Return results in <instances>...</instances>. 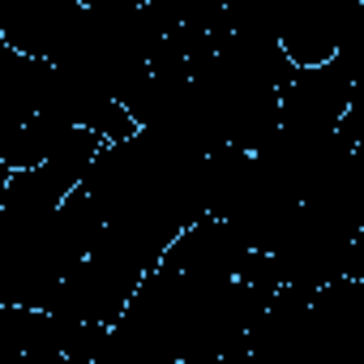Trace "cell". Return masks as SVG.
<instances>
[{
    "mask_svg": "<svg viewBox=\"0 0 364 364\" xmlns=\"http://www.w3.org/2000/svg\"><path fill=\"white\" fill-rule=\"evenodd\" d=\"M82 5H90V9H141L150 0H82Z\"/></svg>",
    "mask_w": 364,
    "mask_h": 364,
    "instance_id": "6da1fadb",
    "label": "cell"
}]
</instances>
